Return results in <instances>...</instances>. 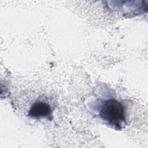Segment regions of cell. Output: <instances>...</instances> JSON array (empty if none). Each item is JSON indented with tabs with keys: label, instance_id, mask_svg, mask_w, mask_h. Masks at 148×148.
I'll list each match as a JSON object with an SVG mask.
<instances>
[{
	"label": "cell",
	"instance_id": "1",
	"mask_svg": "<svg viewBox=\"0 0 148 148\" xmlns=\"http://www.w3.org/2000/svg\"><path fill=\"white\" fill-rule=\"evenodd\" d=\"M97 115L111 128L121 130L126 125V110L119 101L112 98L99 100L97 104Z\"/></svg>",
	"mask_w": 148,
	"mask_h": 148
},
{
	"label": "cell",
	"instance_id": "2",
	"mask_svg": "<svg viewBox=\"0 0 148 148\" xmlns=\"http://www.w3.org/2000/svg\"><path fill=\"white\" fill-rule=\"evenodd\" d=\"M53 108L45 100L37 99L31 105L27 116L34 119H46L49 121L53 119Z\"/></svg>",
	"mask_w": 148,
	"mask_h": 148
}]
</instances>
